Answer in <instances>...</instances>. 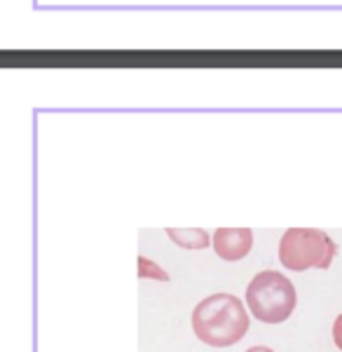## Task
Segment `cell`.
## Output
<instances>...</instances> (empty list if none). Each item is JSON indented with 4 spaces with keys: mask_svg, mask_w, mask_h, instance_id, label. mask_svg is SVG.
Masks as SVG:
<instances>
[{
    "mask_svg": "<svg viewBox=\"0 0 342 352\" xmlns=\"http://www.w3.org/2000/svg\"><path fill=\"white\" fill-rule=\"evenodd\" d=\"M249 324L244 303L232 294H211L192 310V331L211 348H227L239 343L247 336Z\"/></svg>",
    "mask_w": 342,
    "mask_h": 352,
    "instance_id": "6da1fadb",
    "label": "cell"
},
{
    "mask_svg": "<svg viewBox=\"0 0 342 352\" xmlns=\"http://www.w3.org/2000/svg\"><path fill=\"white\" fill-rule=\"evenodd\" d=\"M298 296L288 277L277 270H263L247 287V305L255 320L265 324H282L295 310Z\"/></svg>",
    "mask_w": 342,
    "mask_h": 352,
    "instance_id": "7a4b0ae2",
    "label": "cell"
},
{
    "mask_svg": "<svg viewBox=\"0 0 342 352\" xmlns=\"http://www.w3.org/2000/svg\"><path fill=\"white\" fill-rule=\"evenodd\" d=\"M338 254V244L319 228H288L279 242V261L284 268L305 272L310 268L326 270Z\"/></svg>",
    "mask_w": 342,
    "mask_h": 352,
    "instance_id": "3957f363",
    "label": "cell"
},
{
    "mask_svg": "<svg viewBox=\"0 0 342 352\" xmlns=\"http://www.w3.org/2000/svg\"><path fill=\"white\" fill-rule=\"evenodd\" d=\"M253 247L251 228H218L214 232V249L223 261H242Z\"/></svg>",
    "mask_w": 342,
    "mask_h": 352,
    "instance_id": "277c9868",
    "label": "cell"
},
{
    "mask_svg": "<svg viewBox=\"0 0 342 352\" xmlns=\"http://www.w3.org/2000/svg\"><path fill=\"white\" fill-rule=\"evenodd\" d=\"M167 235L183 249H207L214 242L202 228H167Z\"/></svg>",
    "mask_w": 342,
    "mask_h": 352,
    "instance_id": "5b68a950",
    "label": "cell"
},
{
    "mask_svg": "<svg viewBox=\"0 0 342 352\" xmlns=\"http://www.w3.org/2000/svg\"><path fill=\"white\" fill-rule=\"evenodd\" d=\"M139 277L141 280H159V282H169V272H164L155 261L146 258V256H139Z\"/></svg>",
    "mask_w": 342,
    "mask_h": 352,
    "instance_id": "8992f818",
    "label": "cell"
},
{
    "mask_svg": "<svg viewBox=\"0 0 342 352\" xmlns=\"http://www.w3.org/2000/svg\"><path fill=\"white\" fill-rule=\"evenodd\" d=\"M333 343L342 350V315H338V320L333 322Z\"/></svg>",
    "mask_w": 342,
    "mask_h": 352,
    "instance_id": "52a82bcc",
    "label": "cell"
},
{
    "mask_svg": "<svg viewBox=\"0 0 342 352\" xmlns=\"http://www.w3.org/2000/svg\"><path fill=\"white\" fill-rule=\"evenodd\" d=\"M247 352H275V350H270V348H265V345H255V348H249Z\"/></svg>",
    "mask_w": 342,
    "mask_h": 352,
    "instance_id": "ba28073f",
    "label": "cell"
}]
</instances>
